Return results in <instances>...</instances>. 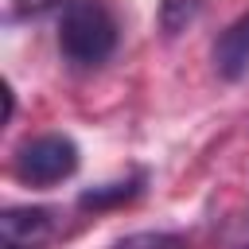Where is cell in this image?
Wrapping results in <instances>:
<instances>
[{"instance_id": "cell-6", "label": "cell", "mask_w": 249, "mask_h": 249, "mask_svg": "<svg viewBox=\"0 0 249 249\" xmlns=\"http://www.w3.org/2000/svg\"><path fill=\"white\" fill-rule=\"evenodd\" d=\"M202 0H160V27L167 35H179L195 16H198Z\"/></svg>"}, {"instance_id": "cell-3", "label": "cell", "mask_w": 249, "mask_h": 249, "mask_svg": "<svg viewBox=\"0 0 249 249\" xmlns=\"http://www.w3.org/2000/svg\"><path fill=\"white\" fill-rule=\"evenodd\" d=\"M58 237V214L51 206H8L0 214V249H43Z\"/></svg>"}, {"instance_id": "cell-4", "label": "cell", "mask_w": 249, "mask_h": 249, "mask_svg": "<svg viewBox=\"0 0 249 249\" xmlns=\"http://www.w3.org/2000/svg\"><path fill=\"white\" fill-rule=\"evenodd\" d=\"M214 66L230 82L249 74V16H241L237 23L222 31V39L214 43Z\"/></svg>"}, {"instance_id": "cell-1", "label": "cell", "mask_w": 249, "mask_h": 249, "mask_svg": "<svg viewBox=\"0 0 249 249\" xmlns=\"http://www.w3.org/2000/svg\"><path fill=\"white\" fill-rule=\"evenodd\" d=\"M58 51L70 66H101L117 51V16L105 0H70L58 19Z\"/></svg>"}, {"instance_id": "cell-5", "label": "cell", "mask_w": 249, "mask_h": 249, "mask_svg": "<svg viewBox=\"0 0 249 249\" xmlns=\"http://www.w3.org/2000/svg\"><path fill=\"white\" fill-rule=\"evenodd\" d=\"M140 175L136 179H128V183H105V187H93V191H86L82 198H78V206H93V210H101V206H113V202H124V198H132L136 191H140Z\"/></svg>"}, {"instance_id": "cell-8", "label": "cell", "mask_w": 249, "mask_h": 249, "mask_svg": "<svg viewBox=\"0 0 249 249\" xmlns=\"http://www.w3.org/2000/svg\"><path fill=\"white\" fill-rule=\"evenodd\" d=\"M19 12H43V8H51L54 0H12Z\"/></svg>"}, {"instance_id": "cell-7", "label": "cell", "mask_w": 249, "mask_h": 249, "mask_svg": "<svg viewBox=\"0 0 249 249\" xmlns=\"http://www.w3.org/2000/svg\"><path fill=\"white\" fill-rule=\"evenodd\" d=\"M113 249H187V245L175 233H132V237L117 241Z\"/></svg>"}, {"instance_id": "cell-2", "label": "cell", "mask_w": 249, "mask_h": 249, "mask_svg": "<svg viewBox=\"0 0 249 249\" xmlns=\"http://www.w3.org/2000/svg\"><path fill=\"white\" fill-rule=\"evenodd\" d=\"M12 171L27 187H54V183H62L78 171V144L62 132L35 136V140L19 144V152L12 160Z\"/></svg>"}]
</instances>
